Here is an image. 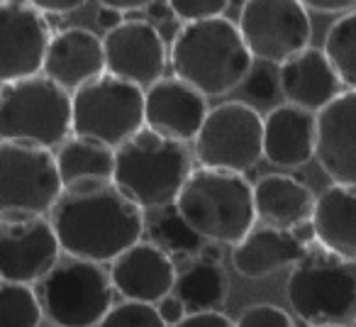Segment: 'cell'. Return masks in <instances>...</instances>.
Returning a JSON list of instances; mask_svg holds the SVG:
<instances>
[{"label":"cell","instance_id":"cell-38","mask_svg":"<svg viewBox=\"0 0 356 327\" xmlns=\"http://www.w3.org/2000/svg\"><path fill=\"white\" fill-rule=\"evenodd\" d=\"M98 25L103 27L105 32H110V30H115V27L120 25V22L124 20V13L122 10H118V8H108V6H100L98 8Z\"/></svg>","mask_w":356,"mask_h":327},{"label":"cell","instance_id":"cell-25","mask_svg":"<svg viewBox=\"0 0 356 327\" xmlns=\"http://www.w3.org/2000/svg\"><path fill=\"white\" fill-rule=\"evenodd\" d=\"M229 281L225 269L218 262H208L203 257H195L176 273L173 293L184 301L186 310H220L227 301Z\"/></svg>","mask_w":356,"mask_h":327},{"label":"cell","instance_id":"cell-18","mask_svg":"<svg viewBox=\"0 0 356 327\" xmlns=\"http://www.w3.org/2000/svg\"><path fill=\"white\" fill-rule=\"evenodd\" d=\"M42 74L74 93L105 74L103 40L86 27H66L56 32L47 47Z\"/></svg>","mask_w":356,"mask_h":327},{"label":"cell","instance_id":"cell-44","mask_svg":"<svg viewBox=\"0 0 356 327\" xmlns=\"http://www.w3.org/2000/svg\"><path fill=\"white\" fill-rule=\"evenodd\" d=\"M0 3H3V0H0Z\"/></svg>","mask_w":356,"mask_h":327},{"label":"cell","instance_id":"cell-8","mask_svg":"<svg viewBox=\"0 0 356 327\" xmlns=\"http://www.w3.org/2000/svg\"><path fill=\"white\" fill-rule=\"evenodd\" d=\"M144 127V88L108 74L71 93V132L118 149Z\"/></svg>","mask_w":356,"mask_h":327},{"label":"cell","instance_id":"cell-5","mask_svg":"<svg viewBox=\"0 0 356 327\" xmlns=\"http://www.w3.org/2000/svg\"><path fill=\"white\" fill-rule=\"evenodd\" d=\"M71 134V93L44 74L0 83V139L54 149Z\"/></svg>","mask_w":356,"mask_h":327},{"label":"cell","instance_id":"cell-3","mask_svg":"<svg viewBox=\"0 0 356 327\" xmlns=\"http://www.w3.org/2000/svg\"><path fill=\"white\" fill-rule=\"evenodd\" d=\"M193 171L186 142L142 127L115 149L113 184L142 210L176 203L178 191Z\"/></svg>","mask_w":356,"mask_h":327},{"label":"cell","instance_id":"cell-42","mask_svg":"<svg viewBox=\"0 0 356 327\" xmlns=\"http://www.w3.org/2000/svg\"><path fill=\"white\" fill-rule=\"evenodd\" d=\"M312 327H344V325H312Z\"/></svg>","mask_w":356,"mask_h":327},{"label":"cell","instance_id":"cell-14","mask_svg":"<svg viewBox=\"0 0 356 327\" xmlns=\"http://www.w3.org/2000/svg\"><path fill=\"white\" fill-rule=\"evenodd\" d=\"M59 254L61 244L44 215L0 220V281H40Z\"/></svg>","mask_w":356,"mask_h":327},{"label":"cell","instance_id":"cell-17","mask_svg":"<svg viewBox=\"0 0 356 327\" xmlns=\"http://www.w3.org/2000/svg\"><path fill=\"white\" fill-rule=\"evenodd\" d=\"M110 283L127 301L159 303L173 291L176 264L154 242H134L110 262Z\"/></svg>","mask_w":356,"mask_h":327},{"label":"cell","instance_id":"cell-37","mask_svg":"<svg viewBox=\"0 0 356 327\" xmlns=\"http://www.w3.org/2000/svg\"><path fill=\"white\" fill-rule=\"evenodd\" d=\"M144 10H147L149 22H154L156 27L163 25V22L176 20V15H173V8H171V3H168V0H152Z\"/></svg>","mask_w":356,"mask_h":327},{"label":"cell","instance_id":"cell-36","mask_svg":"<svg viewBox=\"0 0 356 327\" xmlns=\"http://www.w3.org/2000/svg\"><path fill=\"white\" fill-rule=\"evenodd\" d=\"M300 3L315 13H346L356 8V0H300Z\"/></svg>","mask_w":356,"mask_h":327},{"label":"cell","instance_id":"cell-31","mask_svg":"<svg viewBox=\"0 0 356 327\" xmlns=\"http://www.w3.org/2000/svg\"><path fill=\"white\" fill-rule=\"evenodd\" d=\"M234 327H296V325H293V317L283 308H276L271 303H257V305H249L239 315Z\"/></svg>","mask_w":356,"mask_h":327},{"label":"cell","instance_id":"cell-28","mask_svg":"<svg viewBox=\"0 0 356 327\" xmlns=\"http://www.w3.org/2000/svg\"><path fill=\"white\" fill-rule=\"evenodd\" d=\"M42 305L30 283L0 281V327H40Z\"/></svg>","mask_w":356,"mask_h":327},{"label":"cell","instance_id":"cell-20","mask_svg":"<svg viewBox=\"0 0 356 327\" xmlns=\"http://www.w3.org/2000/svg\"><path fill=\"white\" fill-rule=\"evenodd\" d=\"M278 86L286 103L300 105L312 113H320L344 88L325 49L315 47H305L296 56L278 64Z\"/></svg>","mask_w":356,"mask_h":327},{"label":"cell","instance_id":"cell-15","mask_svg":"<svg viewBox=\"0 0 356 327\" xmlns=\"http://www.w3.org/2000/svg\"><path fill=\"white\" fill-rule=\"evenodd\" d=\"M208 115L205 95L178 76H161L144 88V127L178 142L195 139Z\"/></svg>","mask_w":356,"mask_h":327},{"label":"cell","instance_id":"cell-16","mask_svg":"<svg viewBox=\"0 0 356 327\" xmlns=\"http://www.w3.org/2000/svg\"><path fill=\"white\" fill-rule=\"evenodd\" d=\"M315 157L334 184L356 189V90H341L317 113Z\"/></svg>","mask_w":356,"mask_h":327},{"label":"cell","instance_id":"cell-21","mask_svg":"<svg viewBox=\"0 0 356 327\" xmlns=\"http://www.w3.org/2000/svg\"><path fill=\"white\" fill-rule=\"evenodd\" d=\"M305 252L307 244L298 242L291 230L259 225L234 244L232 264L244 278H264L298 264Z\"/></svg>","mask_w":356,"mask_h":327},{"label":"cell","instance_id":"cell-2","mask_svg":"<svg viewBox=\"0 0 356 327\" xmlns=\"http://www.w3.org/2000/svg\"><path fill=\"white\" fill-rule=\"evenodd\" d=\"M173 76L198 88L205 98L232 93L247 79L254 56L242 32L229 17H205L184 22L168 49Z\"/></svg>","mask_w":356,"mask_h":327},{"label":"cell","instance_id":"cell-9","mask_svg":"<svg viewBox=\"0 0 356 327\" xmlns=\"http://www.w3.org/2000/svg\"><path fill=\"white\" fill-rule=\"evenodd\" d=\"M61 191L64 184L51 149L0 139V220L47 215Z\"/></svg>","mask_w":356,"mask_h":327},{"label":"cell","instance_id":"cell-32","mask_svg":"<svg viewBox=\"0 0 356 327\" xmlns=\"http://www.w3.org/2000/svg\"><path fill=\"white\" fill-rule=\"evenodd\" d=\"M173 8V15L181 22L205 20V17H218L227 10L229 0H168Z\"/></svg>","mask_w":356,"mask_h":327},{"label":"cell","instance_id":"cell-26","mask_svg":"<svg viewBox=\"0 0 356 327\" xmlns=\"http://www.w3.org/2000/svg\"><path fill=\"white\" fill-rule=\"evenodd\" d=\"M322 49L334 66L341 86L356 90V8L332 22Z\"/></svg>","mask_w":356,"mask_h":327},{"label":"cell","instance_id":"cell-4","mask_svg":"<svg viewBox=\"0 0 356 327\" xmlns=\"http://www.w3.org/2000/svg\"><path fill=\"white\" fill-rule=\"evenodd\" d=\"M173 205L200 237L220 244H237L257 223L254 186L237 171L193 169Z\"/></svg>","mask_w":356,"mask_h":327},{"label":"cell","instance_id":"cell-19","mask_svg":"<svg viewBox=\"0 0 356 327\" xmlns=\"http://www.w3.org/2000/svg\"><path fill=\"white\" fill-rule=\"evenodd\" d=\"M317 113L300 105H276L264 118V157L281 169L305 166L315 157Z\"/></svg>","mask_w":356,"mask_h":327},{"label":"cell","instance_id":"cell-7","mask_svg":"<svg viewBox=\"0 0 356 327\" xmlns=\"http://www.w3.org/2000/svg\"><path fill=\"white\" fill-rule=\"evenodd\" d=\"M37 298L56 327H95L113 305V283L103 264L69 257L40 278Z\"/></svg>","mask_w":356,"mask_h":327},{"label":"cell","instance_id":"cell-43","mask_svg":"<svg viewBox=\"0 0 356 327\" xmlns=\"http://www.w3.org/2000/svg\"><path fill=\"white\" fill-rule=\"evenodd\" d=\"M351 327H356V315H354V325H351Z\"/></svg>","mask_w":356,"mask_h":327},{"label":"cell","instance_id":"cell-23","mask_svg":"<svg viewBox=\"0 0 356 327\" xmlns=\"http://www.w3.org/2000/svg\"><path fill=\"white\" fill-rule=\"evenodd\" d=\"M254 210L261 225L291 230L312 218L315 193L302 181L286 174H266L254 186Z\"/></svg>","mask_w":356,"mask_h":327},{"label":"cell","instance_id":"cell-33","mask_svg":"<svg viewBox=\"0 0 356 327\" xmlns=\"http://www.w3.org/2000/svg\"><path fill=\"white\" fill-rule=\"evenodd\" d=\"M171 327H234V322L220 310H200V312H186L184 320H178Z\"/></svg>","mask_w":356,"mask_h":327},{"label":"cell","instance_id":"cell-39","mask_svg":"<svg viewBox=\"0 0 356 327\" xmlns=\"http://www.w3.org/2000/svg\"><path fill=\"white\" fill-rule=\"evenodd\" d=\"M152 0H100V6H108V8H118L122 13H132V10H144Z\"/></svg>","mask_w":356,"mask_h":327},{"label":"cell","instance_id":"cell-27","mask_svg":"<svg viewBox=\"0 0 356 327\" xmlns=\"http://www.w3.org/2000/svg\"><path fill=\"white\" fill-rule=\"evenodd\" d=\"M152 242L161 247L168 257L176 262L178 257H193L200 252L205 239L191 228L184 220V215L178 213L176 205H166L159 208V218L152 223Z\"/></svg>","mask_w":356,"mask_h":327},{"label":"cell","instance_id":"cell-30","mask_svg":"<svg viewBox=\"0 0 356 327\" xmlns=\"http://www.w3.org/2000/svg\"><path fill=\"white\" fill-rule=\"evenodd\" d=\"M244 93L254 105H271L276 95H281L278 86V71L271 69V64L261 61V66H252L247 79L242 81Z\"/></svg>","mask_w":356,"mask_h":327},{"label":"cell","instance_id":"cell-12","mask_svg":"<svg viewBox=\"0 0 356 327\" xmlns=\"http://www.w3.org/2000/svg\"><path fill=\"white\" fill-rule=\"evenodd\" d=\"M124 13V20L115 30L105 32V71L134 86H152L163 76L168 66V49L161 30L154 22Z\"/></svg>","mask_w":356,"mask_h":327},{"label":"cell","instance_id":"cell-22","mask_svg":"<svg viewBox=\"0 0 356 327\" xmlns=\"http://www.w3.org/2000/svg\"><path fill=\"white\" fill-rule=\"evenodd\" d=\"M310 220L322 249L356 262V189L332 184L315 198Z\"/></svg>","mask_w":356,"mask_h":327},{"label":"cell","instance_id":"cell-6","mask_svg":"<svg viewBox=\"0 0 356 327\" xmlns=\"http://www.w3.org/2000/svg\"><path fill=\"white\" fill-rule=\"evenodd\" d=\"M288 303L307 325H344L356 315V266L327 249H310L288 276Z\"/></svg>","mask_w":356,"mask_h":327},{"label":"cell","instance_id":"cell-40","mask_svg":"<svg viewBox=\"0 0 356 327\" xmlns=\"http://www.w3.org/2000/svg\"><path fill=\"white\" fill-rule=\"evenodd\" d=\"M291 232H293V237H296L298 242L307 244V247L315 242V228H312V220H302V223L293 225Z\"/></svg>","mask_w":356,"mask_h":327},{"label":"cell","instance_id":"cell-10","mask_svg":"<svg viewBox=\"0 0 356 327\" xmlns=\"http://www.w3.org/2000/svg\"><path fill=\"white\" fill-rule=\"evenodd\" d=\"M195 157L200 166L225 171L254 169L264 157V118L254 105L229 100L208 110L195 134Z\"/></svg>","mask_w":356,"mask_h":327},{"label":"cell","instance_id":"cell-1","mask_svg":"<svg viewBox=\"0 0 356 327\" xmlns=\"http://www.w3.org/2000/svg\"><path fill=\"white\" fill-rule=\"evenodd\" d=\"M49 223L64 254L110 264L142 239L144 210L113 179H95L66 186L49 210Z\"/></svg>","mask_w":356,"mask_h":327},{"label":"cell","instance_id":"cell-41","mask_svg":"<svg viewBox=\"0 0 356 327\" xmlns=\"http://www.w3.org/2000/svg\"><path fill=\"white\" fill-rule=\"evenodd\" d=\"M198 257L208 259V262H218V264H222V257H225L222 244H220V242H210V239H205L203 247H200V252H198Z\"/></svg>","mask_w":356,"mask_h":327},{"label":"cell","instance_id":"cell-24","mask_svg":"<svg viewBox=\"0 0 356 327\" xmlns=\"http://www.w3.org/2000/svg\"><path fill=\"white\" fill-rule=\"evenodd\" d=\"M54 157L64 189L81 184V181L113 179L115 149L98 142V139L74 134L59 144V152Z\"/></svg>","mask_w":356,"mask_h":327},{"label":"cell","instance_id":"cell-34","mask_svg":"<svg viewBox=\"0 0 356 327\" xmlns=\"http://www.w3.org/2000/svg\"><path fill=\"white\" fill-rule=\"evenodd\" d=\"M156 305V310H159V315H161V320L166 322L168 327L171 325H176L178 320H184L186 317V305H184V301L176 296V293H168V296H163L159 303H154Z\"/></svg>","mask_w":356,"mask_h":327},{"label":"cell","instance_id":"cell-13","mask_svg":"<svg viewBox=\"0 0 356 327\" xmlns=\"http://www.w3.org/2000/svg\"><path fill=\"white\" fill-rule=\"evenodd\" d=\"M51 27L44 13L22 0L0 3V83L42 74Z\"/></svg>","mask_w":356,"mask_h":327},{"label":"cell","instance_id":"cell-29","mask_svg":"<svg viewBox=\"0 0 356 327\" xmlns=\"http://www.w3.org/2000/svg\"><path fill=\"white\" fill-rule=\"evenodd\" d=\"M98 327H168L161 320L154 303L127 301L124 298L118 305H110V310L103 315Z\"/></svg>","mask_w":356,"mask_h":327},{"label":"cell","instance_id":"cell-35","mask_svg":"<svg viewBox=\"0 0 356 327\" xmlns=\"http://www.w3.org/2000/svg\"><path fill=\"white\" fill-rule=\"evenodd\" d=\"M27 3L42 10L44 15H69V13L83 8L88 0H27Z\"/></svg>","mask_w":356,"mask_h":327},{"label":"cell","instance_id":"cell-11","mask_svg":"<svg viewBox=\"0 0 356 327\" xmlns=\"http://www.w3.org/2000/svg\"><path fill=\"white\" fill-rule=\"evenodd\" d=\"M237 27L254 59L283 64L310 47L312 22L300 0H244Z\"/></svg>","mask_w":356,"mask_h":327}]
</instances>
